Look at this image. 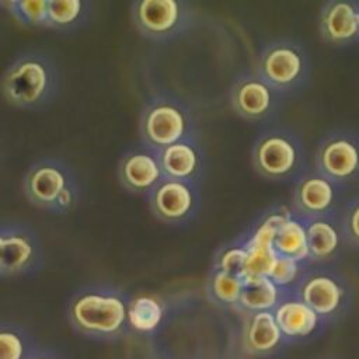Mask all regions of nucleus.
I'll return each mask as SVG.
<instances>
[{
    "label": "nucleus",
    "mask_w": 359,
    "mask_h": 359,
    "mask_svg": "<svg viewBox=\"0 0 359 359\" xmlns=\"http://www.w3.org/2000/svg\"><path fill=\"white\" fill-rule=\"evenodd\" d=\"M84 3L80 0H48L49 25L69 27L83 14Z\"/></svg>",
    "instance_id": "24"
},
{
    "label": "nucleus",
    "mask_w": 359,
    "mask_h": 359,
    "mask_svg": "<svg viewBox=\"0 0 359 359\" xmlns=\"http://www.w3.org/2000/svg\"><path fill=\"white\" fill-rule=\"evenodd\" d=\"M252 161L259 174L268 178L287 175L297 163V149L280 132L262 133L252 150Z\"/></svg>",
    "instance_id": "6"
},
{
    "label": "nucleus",
    "mask_w": 359,
    "mask_h": 359,
    "mask_svg": "<svg viewBox=\"0 0 359 359\" xmlns=\"http://www.w3.org/2000/svg\"><path fill=\"white\" fill-rule=\"evenodd\" d=\"M238 303L252 313L271 311L278 303V286L268 276L245 278Z\"/></svg>",
    "instance_id": "19"
},
{
    "label": "nucleus",
    "mask_w": 359,
    "mask_h": 359,
    "mask_svg": "<svg viewBox=\"0 0 359 359\" xmlns=\"http://www.w3.org/2000/svg\"><path fill=\"white\" fill-rule=\"evenodd\" d=\"M24 194L36 206L67 210L76 202V185L65 165L43 160L34 164L24 178Z\"/></svg>",
    "instance_id": "2"
},
{
    "label": "nucleus",
    "mask_w": 359,
    "mask_h": 359,
    "mask_svg": "<svg viewBox=\"0 0 359 359\" xmlns=\"http://www.w3.org/2000/svg\"><path fill=\"white\" fill-rule=\"evenodd\" d=\"M56 88L53 63L41 53H22L11 62L1 79L4 98L17 107L31 108L48 101Z\"/></svg>",
    "instance_id": "1"
},
{
    "label": "nucleus",
    "mask_w": 359,
    "mask_h": 359,
    "mask_svg": "<svg viewBox=\"0 0 359 359\" xmlns=\"http://www.w3.org/2000/svg\"><path fill=\"white\" fill-rule=\"evenodd\" d=\"M24 345L21 337L11 330L0 332V359H21Z\"/></svg>",
    "instance_id": "28"
},
{
    "label": "nucleus",
    "mask_w": 359,
    "mask_h": 359,
    "mask_svg": "<svg viewBox=\"0 0 359 359\" xmlns=\"http://www.w3.org/2000/svg\"><path fill=\"white\" fill-rule=\"evenodd\" d=\"M297 272H299V265L296 259L278 254V258L269 273V279L276 286H286L296 279Z\"/></svg>",
    "instance_id": "27"
},
{
    "label": "nucleus",
    "mask_w": 359,
    "mask_h": 359,
    "mask_svg": "<svg viewBox=\"0 0 359 359\" xmlns=\"http://www.w3.org/2000/svg\"><path fill=\"white\" fill-rule=\"evenodd\" d=\"M21 22L31 25H49L48 0H11L3 1Z\"/></svg>",
    "instance_id": "23"
},
{
    "label": "nucleus",
    "mask_w": 359,
    "mask_h": 359,
    "mask_svg": "<svg viewBox=\"0 0 359 359\" xmlns=\"http://www.w3.org/2000/svg\"><path fill=\"white\" fill-rule=\"evenodd\" d=\"M243 290V279L217 269L212 279V292L217 300L227 304L240 302Z\"/></svg>",
    "instance_id": "25"
},
{
    "label": "nucleus",
    "mask_w": 359,
    "mask_h": 359,
    "mask_svg": "<svg viewBox=\"0 0 359 359\" xmlns=\"http://www.w3.org/2000/svg\"><path fill=\"white\" fill-rule=\"evenodd\" d=\"M321 24L331 41H348L359 32V11L351 3L337 1L325 8Z\"/></svg>",
    "instance_id": "16"
},
{
    "label": "nucleus",
    "mask_w": 359,
    "mask_h": 359,
    "mask_svg": "<svg viewBox=\"0 0 359 359\" xmlns=\"http://www.w3.org/2000/svg\"><path fill=\"white\" fill-rule=\"evenodd\" d=\"M187 125V115L178 104L170 100H157L143 114L142 132L147 143L163 150L182 140Z\"/></svg>",
    "instance_id": "4"
},
{
    "label": "nucleus",
    "mask_w": 359,
    "mask_h": 359,
    "mask_svg": "<svg viewBox=\"0 0 359 359\" xmlns=\"http://www.w3.org/2000/svg\"><path fill=\"white\" fill-rule=\"evenodd\" d=\"M318 163L330 177L346 178L359 167V150L346 139H334L320 149Z\"/></svg>",
    "instance_id": "14"
},
{
    "label": "nucleus",
    "mask_w": 359,
    "mask_h": 359,
    "mask_svg": "<svg viewBox=\"0 0 359 359\" xmlns=\"http://www.w3.org/2000/svg\"><path fill=\"white\" fill-rule=\"evenodd\" d=\"M282 331L272 311H255L245 325V344L250 351L265 353L278 346Z\"/></svg>",
    "instance_id": "15"
},
{
    "label": "nucleus",
    "mask_w": 359,
    "mask_h": 359,
    "mask_svg": "<svg viewBox=\"0 0 359 359\" xmlns=\"http://www.w3.org/2000/svg\"><path fill=\"white\" fill-rule=\"evenodd\" d=\"M36 243L31 233L20 227H3L0 234V272L17 275L36 259Z\"/></svg>",
    "instance_id": "8"
},
{
    "label": "nucleus",
    "mask_w": 359,
    "mask_h": 359,
    "mask_svg": "<svg viewBox=\"0 0 359 359\" xmlns=\"http://www.w3.org/2000/svg\"><path fill=\"white\" fill-rule=\"evenodd\" d=\"M76 327L91 334H114L128 320V307L121 297L104 292H86L70 306Z\"/></svg>",
    "instance_id": "3"
},
{
    "label": "nucleus",
    "mask_w": 359,
    "mask_h": 359,
    "mask_svg": "<svg viewBox=\"0 0 359 359\" xmlns=\"http://www.w3.org/2000/svg\"><path fill=\"white\" fill-rule=\"evenodd\" d=\"M32 359H48V358H42V356H39V358H32Z\"/></svg>",
    "instance_id": "30"
},
{
    "label": "nucleus",
    "mask_w": 359,
    "mask_h": 359,
    "mask_svg": "<svg viewBox=\"0 0 359 359\" xmlns=\"http://www.w3.org/2000/svg\"><path fill=\"white\" fill-rule=\"evenodd\" d=\"M273 248L278 254L296 259L297 262L310 255L307 229L297 220L289 217L278 230Z\"/></svg>",
    "instance_id": "20"
},
{
    "label": "nucleus",
    "mask_w": 359,
    "mask_h": 359,
    "mask_svg": "<svg viewBox=\"0 0 359 359\" xmlns=\"http://www.w3.org/2000/svg\"><path fill=\"white\" fill-rule=\"evenodd\" d=\"M182 4L175 0H140L133 3L135 25L147 36L163 38L178 29Z\"/></svg>",
    "instance_id": "7"
},
{
    "label": "nucleus",
    "mask_w": 359,
    "mask_h": 359,
    "mask_svg": "<svg viewBox=\"0 0 359 359\" xmlns=\"http://www.w3.org/2000/svg\"><path fill=\"white\" fill-rule=\"evenodd\" d=\"M349 224H351V231H352V234L359 240V205L353 209V212H352V215H351Z\"/></svg>",
    "instance_id": "29"
},
{
    "label": "nucleus",
    "mask_w": 359,
    "mask_h": 359,
    "mask_svg": "<svg viewBox=\"0 0 359 359\" xmlns=\"http://www.w3.org/2000/svg\"><path fill=\"white\" fill-rule=\"evenodd\" d=\"M273 314L282 334L290 338L310 335L320 321V316L302 299L282 302L275 307Z\"/></svg>",
    "instance_id": "13"
},
{
    "label": "nucleus",
    "mask_w": 359,
    "mask_h": 359,
    "mask_svg": "<svg viewBox=\"0 0 359 359\" xmlns=\"http://www.w3.org/2000/svg\"><path fill=\"white\" fill-rule=\"evenodd\" d=\"M161 172L160 160L143 150L125 154L119 164V178L123 187L133 192H144L156 188L160 182Z\"/></svg>",
    "instance_id": "10"
},
{
    "label": "nucleus",
    "mask_w": 359,
    "mask_h": 359,
    "mask_svg": "<svg viewBox=\"0 0 359 359\" xmlns=\"http://www.w3.org/2000/svg\"><path fill=\"white\" fill-rule=\"evenodd\" d=\"M294 199L304 212L320 213L331 206L334 188L323 177H307L297 185Z\"/></svg>",
    "instance_id": "18"
},
{
    "label": "nucleus",
    "mask_w": 359,
    "mask_h": 359,
    "mask_svg": "<svg viewBox=\"0 0 359 359\" xmlns=\"http://www.w3.org/2000/svg\"><path fill=\"white\" fill-rule=\"evenodd\" d=\"M303 72V56L290 42L268 45L259 55L258 73L269 86L285 88L292 86Z\"/></svg>",
    "instance_id": "5"
},
{
    "label": "nucleus",
    "mask_w": 359,
    "mask_h": 359,
    "mask_svg": "<svg viewBox=\"0 0 359 359\" xmlns=\"http://www.w3.org/2000/svg\"><path fill=\"white\" fill-rule=\"evenodd\" d=\"M247 262V248L245 247H229L223 250L219 257V269L234 275L237 278H244Z\"/></svg>",
    "instance_id": "26"
},
{
    "label": "nucleus",
    "mask_w": 359,
    "mask_h": 359,
    "mask_svg": "<svg viewBox=\"0 0 359 359\" xmlns=\"http://www.w3.org/2000/svg\"><path fill=\"white\" fill-rule=\"evenodd\" d=\"M344 290L341 285L327 275H316L307 279L300 290V299L320 317L330 316L342 303Z\"/></svg>",
    "instance_id": "12"
},
{
    "label": "nucleus",
    "mask_w": 359,
    "mask_h": 359,
    "mask_svg": "<svg viewBox=\"0 0 359 359\" xmlns=\"http://www.w3.org/2000/svg\"><path fill=\"white\" fill-rule=\"evenodd\" d=\"M163 318L160 302L151 296H137L128 306V321L140 332H150L158 327Z\"/></svg>",
    "instance_id": "21"
},
{
    "label": "nucleus",
    "mask_w": 359,
    "mask_h": 359,
    "mask_svg": "<svg viewBox=\"0 0 359 359\" xmlns=\"http://www.w3.org/2000/svg\"><path fill=\"white\" fill-rule=\"evenodd\" d=\"M234 109L248 118L264 116L271 107V88L259 76H243L237 80L231 91Z\"/></svg>",
    "instance_id": "11"
},
{
    "label": "nucleus",
    "mask_w": 359,
    "mask_h": 359,
    "mask_svg": "<svg viewBox=\"0 0 359 359\" xmlns=\"http://www.w3.org/2000/svg\"><path fill=\"white\" fill-rule=\"evenodd\" d=\"M307 240L310 255L320 259L330 257L339 244L338 231L325 220H314L307 226Z\"/></svg>",
    "instance_id": "22"
},
{
    "label": "nucleus",
    "mask_w": 359,
    "mask_h": 359,
    "mask_svg": "<svg viewBox=\"0 0 359 359\" xmlns=\"http://www.w3.org/2000/svg\"><path fill=\"white\" fill-rule=\"evenodd\" d=\"M158 160L163 172L168 178L180 181L191 178L199 167V156L196 149L185 140L163 149Z\"/></svg>",
    "instance_id": "17"
},
{
    "label": "nucleus",
    "mask_w": 359,
    "mask_h": 359,
    "mask_svg": "<svg viewBox=\"0 0 359 359\" xmlns=\"http://www.w3.org/2000/svg\"><path fill=\"white\" fill-rule=\"evenodd\" d=\"M192 205V191L180 180L167 178L160 181L151 194V208L165 222H181L189 215Z\"/></svg>",
    "instance_id": "9"
}]
</instances>
